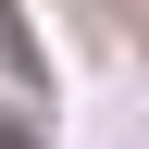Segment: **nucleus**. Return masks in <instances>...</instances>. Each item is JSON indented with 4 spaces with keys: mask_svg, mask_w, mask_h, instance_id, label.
<instances>
[{
    "mask_svg": "<svg viewBox=\"0 0 149 149\" xmlns=\"http://www.w3.org/2000/svg\"><path fill=\"white\" fill-rule=\"evenodd\" d=\"M0 149H37V137H25V124H13V112H0Z\"/></svg>",
    "mask_w": 149,
    "mask_h": 149,
    "instance_id": "nucleus-1",
    "label": "nucleus"
}]
</instances>
